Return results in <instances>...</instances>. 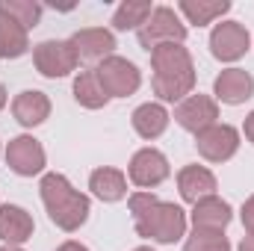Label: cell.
<instances>
[{"instance_id":"cell-27","label":"cell","mask_w":254,"mask_h":251,"mask_svg":"<svg viewBox=\"0 0 254 251\" xmlns=\"http://www.w3.org/2000/svg\"><path fill=\"white\" fill-rule=\"evenodd\" d=\"M240 219H243L246 234H254V195L246 198V204H243V210H240Z\"/></svg>"},{"instance_id":"cell-21","label":"cell","mask_w":254,"mask_h":251,"mask_svg":"<svg viewBox=\"0 0 254 251\" xmlns=\"http://www.w3.org/2000/svg\"><path fill=\"white\" fill-rule=\"evenodd\" d=\"M228 12H231V3L228 0H181L178 3V15H184L187 24H195V27L216 24Z\"/></svg>"},{"instance_id":"cell-9","label":"cell","mask_w":254,"mask_h":251,"mask_svg":"<svg viewBox=\"0 0 254 251\" xmlns=\"http://www.w3.org/2000/svg\"><path fill=\"white\" fill-rule=\"evenodd\" d=\"M249 48H252V36L240 21H222L210 30V54L219 63H237L249 54Z\"/></svg>"},{"instance_id":"cell-20","label":"cell","mask_w":254,"mask_h":251,"mask_svg":"<svg viewBox=\"0 0 254 251\" xmlns=\"http://www.w3.org/2000/svg\"><path fill=\"white\" fill-rule=\"evenodd\" d=\"M71 92H74V101H77L80 107H86V110H104V107L110 104V95H107V89L101 86L95 68L77 71Z\"/></svg>"},{"instance_id":"cell-33","label":"cell","mask_w":254,"mask_h":251,"mask_svg":"<svg viewBox=\"0 0 254 251\" xmlns=\"http://www.w3.org/2000/svg\"><path fill=\"white\" fill-rule=\"evenodd\" d=\"M133 251H154L151 246H139V249H133Z\"/></svg>"},{"instance_id":"cell-14","label":"cell","mask_w":254,"mask_h":251,"mask_svg":"<svg viewBox=\"0 0 254 251\" xmlns=\"http://www.w3.org/2000/svg\"><path fill=\"white\" fill-rule=\"evenodd\" d=\"M234 222V210L225 198L210 195L198 204H192L190 225L192 231H210V234H225V228Z\"/></svg>"},{"instance_id":"cell-26","label":"cell","mask_w":254,"mask_h":251,"mask_svg":"<svg viewBox=\"0 0 254 251\" xmlns=\"http://www.w3.org/2000/svg\"><path fill=\"white\" fill-rule=\"evenodd\" d=\"M157 201H160V198H157L154 192H148V189H136V192H130V195H127V210H130L133 222H136L139 216H145Z\"/></svg>"},{"instance_id":"cell-32","label":"cell","mask_w":254,"mask_h":251,"mask_svg":"<svg viewBox=\"0 0 254 251\" xmlns=\"http://www.w3.org/2000/svg\"><path fill=\"white\" fill-rule=\"evenodd\" d=\"M0 251H24L21 246H0Z\"/></svg>"},{"instance_id":"cell-34","label":"cell","mask_w":254,"mask_h":251,"mask_svg":"<svg viewBox=\"0 0 254 251\" xmlns=\"http://www.w3.org/2000/svg\"><path fill=\"white\" fill-rule=\"evenodd\" d=\"M0 154H3V151H0Z\"/></svg>"},{"instance_id":"cell-12","label":"cell","mask_w":254,"mask_h":251,"mask_svg":"<svg viewBox=\"0 0 254 251\" xmlns=\"http://www.w3.org/2000/svg\"><path fill=\"white\" fill-rule=\"evenodd\" d=\"M195 148L207 163H228L240 151V130L234 125H213L195 136Z\"/></svg>"},{"instance_id":"cell-23","label":"cell","mask_w":254,"mask_h":251,"mask_svg":"<svg viewBox=\"0 0 254 251\" xmlns=\"http://www.w3.org/2000/svg\"><path fill=\"white\" fill-rule=\"evenodd\" d=\"M151 12H154V3L151 0H125V3H119L116 6V12H113V30H119V33H127V30H142L145 27V21L151 18Z\"/></svg>"},{"instance_id":"cell-22","label":"cell","mask_w":254,"mask_h":251,"mask_svg":"<svg viewBox=\"0 0 254 251\" xmlns=\"http://www.w3.org/2000/svg\"><path fill=\"white\" fill-rule=\"evenodd\" d=\"M30 51V33L0 12V60H21Z\"/></svg>"},{"instance_id":"cell-31","label":"cell","mask_w":254,"mask_h":251,"mask_svg":"<svg viewBox=\"0 0 254 251\" xmlns=\"http://www.w3.org/2000/svg\"><path fill=\"white\" fill-rule=\"evenodd\" d=\"M6 101H9V95H6V86H3V83H0V110H3V107H6Z\"/></svg>"},{"instance_id":"cell-4","label":"cell","mask_w":254,"mask_h":251,"mask_svg":"<svg viewBox=\"0 0 254 251\" xmlns=\"http://www.w3.org/2000/svg\"><path fill=\"white\" fill-rule=\"evenodd\" d=\"M187 33L190 30H187L184 18L178 15V9H172V6H154L151 18L136 33V39H139V48L151 54L160 45H184L187 42Z\"/></svg>"},{"instance_id":"cell-18","label":"cell","mask_w":254,"mask_h":251,"mask_svg":"<svg viewBox=\"0 0 254 251\" xmlns=\"http://www.w3.org/2000/svg\"><path fill=\"white\" fill-rule=\"evenodd\" d=\"M169 122H172V116H169V110H166L160 101L139 104V107L133 110V116H130V125L136 130V136L145 139V142L160 139V136L169 130Z\"/></svg>"},{"instance_id":"cell-10","label":"cell","mask_w":254,"mask_h":251,"mask_svg":"<svg viewBox=\"0 0 254 251\" xmlns=\"http://www.w3.org/2000/svg\"><path fill=\"white\" fill-rule=\"evenodd\" d=\"M68 42H71L77 60L89 65H101L104 60L116 57V48H119L116 45V33L107 30V27H83Z\"/></svg>"},{"instance_id":"cell-19","label":"cell","mask_w":254,"mask_h":251,"mask_svg":"<svg viewBox=\"0 0 254 251\" xmlns=\"http://www.w3.org/2000/svg\"><path fill=\"white\" fill-rule=\"evenodd\" d=\"M89 189L104 204H119L127 198V175L116 166H101L89 175Z\"/></svg>"},{"instance_id":"cell-7","label":"cell","mask_w":254,"mask_h":251,"mask_svg":"<svg viewBox=\"0 0 254 251\" xmlns=\"http://www.w3.org/2000/svg\"><path fill=\"white\" fill-rule=\"evenodd\" d=\"M172 175V166H169V157L157 148H139L133 157H130V166H127V178L130 184L139 189H148L154 192V187L166 184Z\"/></svg>"},{"instance_id":"cell-16","label":"cell","mask_w":254,"mask_h":251,"mask_svg":"<svg viewBox=\"0 0 254 251\" xmlns=\"http://www.w3.org/2000/svg\"><path fill=\"white\" fill-rule=\"evenodd\" d=\"M12 116L27 130L45 125L51 119V98L45 92H39V89H24V92H18L12 98Z\"/></svg>"},{"instance_id":"cell-3","label":"cell","mask_w":254,"mask_h":251,"mask_svg":"<svg viewBox=\"0 0 254 251\" xmlns=\"http://www.w3.org/2000/svg\"><path fill=\"white\" fill-rule=\"evenodd\" d=\"M136 234L142 240H151L157 246H175L187 237V228H190V216L181 204L175 201H157L145 216H139L133 222Z\"/></svg>"},{"instance_id":"cell-11","label":"cell","mask_w":254,"mask_h":251,"mask_svg":"<svg viewBox=\"0 0 254 251\" xmlns=\"http://www.w3.org/2000/svg\"><path fill=\"white\" fill-rule=\"evenodd\" d=\"M175 122L184 127L187 133L198 136L201 130L219 125V104H216L213 95L192 92L190 98H184V101L175 107Z\"/></svg>"},{"instance_id":"cell-15","label":"cell","mask_w":254,"mask_h":251,"mask_svg":"<svg viewBox=\"0 0 254 251\" xmlns=\"http://www.w3.org/2000/svg\"><path fill=\"white\" fill-rule=\"evenodd\" d=\"M219 189V181L216 175L207 169V166H198V163H190L178 172V192L187 204H198L210 195H216Z\"/></svg>"},{"instance_id":"cell-6","label":"cell","mask_w":254,"mask_h":251,"mask_svg":"<svg viewBox=\"0 0 254 251\" xmlns=\"http://www.w3.org/2000/svg\"><path fill=\"white\" fill-rule=\"evenodd\" d=\"M3 160L6 166L18 175V178H36L45 172L48 166V154H45V145L30 136V133H21L15 139H9L6 151H3Z\"/></svg>"},{"instance_id":"cell-24","label":"cell","mask_w":254,"mask_h":251,"mask_svg":"<svg viewBox=\"0 0 254 251\" xmlns=\"http://www.w3.org/2000/svg\"><path fill=\"white\" fill-rule=\"evenodd\" d=\"M0 12H6L12 21H18L27 33L33 27L42 24V15H45V6L36 3V0H0Z\"/></svg>"},{"instance_id":"cell-25","label":"cell","mask_w":254,"mask_h":251,"mask_svg":"<svg viewBox=\"0 0 254 251\" xmlns=\"http://www.w3.org/2000/svg\"><path fill=\"white\" fill-rule=\"evenodd\" d=\"M184 251H234L231 240L225 234H210V231H192V237H187Z\"/></svg>"},{"instance_id":"cell-28","label":"cell","mask_w":254,"mask_h":251,"mask_svg":"<svg viewBox=\"0 0 254 251\" xmlns=\"http://www.w3.org/2000/svg\"><path fill=\"white\" fill-rule=\"evenodd\" d=\"M243 133H246V139L254 145V110L246 116V122H243Z\"/></svg>"},{"instance_id":"cell-30","label":"cell","mask_w":254,"mask_h":251,"mask_svg":"<svg viewBox=\"0 0 254 251\" xmlns=\"http://www.w3.org/2000/svg\"><path fill=\"white\" fill-rule=\"evenodd\" d=\"M237 251H254V234H249V237H243V243L237 246Z\"/></svg>"},{"instance_id":"cell-8","label":"cell","mask_w":254,"mask_h":251,"mask_svg":"<svg viewBox=\"0 0 254 251\" xmlns=\"http://www.w3.org/2000/svg\"><path fill=\"white\" fill-rule=\"evenodd\" d=\"M95 74H98L101 86L107 89L110 101H113V98H130V95H136L139 86H142V71L130 63V60H125V57H110V60H104L101 65H95Z\"/></svg>"},{"instance_id":"cell-5","label":"cell","mask_w":254,"mask_h":251,"mask_svg":"<svg viewBox=\"0 0 254 251\" xmlns=\"http://www.w3.org/2000/svg\"><path fill=\"white\" fill-rule=\"evenodd\" d=\"M33 65H36V71L42 77L63 80V77L77 71L80 60H77V54H74L68 39H45V42H39L33 48Z\"/></svg>"},{"instance_id":"cell-2","label":"cell","mask_w":254,"mask_h":251,"mask_svg":"<svg viewBox=\"0 0 254 251\" xmlns=\"http://www.w3.org/2000/svg\"><path fill=\"white\" fill-rule=\"evenodd\" d=\"M39 195H42V204L48 210V219L65 234H74L89 222L92 198L86 192L74 189V184L60 172H45L42 175Z\"/></svg>"},{"instance_id":"cell-29","label":"cell","mask_w":254,"mask_h":251,"mask_svg":"<svg viewBox=\"0 0 254 251\" xmlns=\"http://www.w3.org/2000/svg\"><path fill=\"white\" fill-rule=\"evenodd\" d=\"M57 251H89V249H86L83 243H77V240H65V243H63Z\"/></svg>"},{"instance_id":"cell-17","label":"cell","mask_w":254,"mask_h":251,"mask_svg":"<svg viewBox=\"0 0 254 251\" xmlns=\"http://www.w3.org/2000/svg\"><path fill=\"white\" fill-rule=\"evenodd\" d=\"M36 222L18 204H0V243L3 246H24L33 240Z\"/></svg>"},{"instance_id":"cell-13","label":"cell","mask_w":254,"mask_h":251,"mask_svg":"<svg viewBox=\"0 0 254 251\" xmlns=\"http://www.w3.org/2000/svg\"><path fill=\"white\" fill-rule=\"evenodd\" d=\"M213 98L216 104L225 107H240L249 98H254V77L246 68H225L216 80H213Z\"/></svg>"},{"instance_id":"cell-1","label":"cell","mask_w":254,"mask_h":251,"mask_svg":"<svg viewBox=\"0 0 254 251\" xmlns=\"http://www.w3.org/2000/svg\"><path fill=\"white\" fill-rule=\"evenodd\" d=\"M151 89L160 104H181L195 92V63L184 45H160L151 51Z\"/></svg>"}]
</instances>
